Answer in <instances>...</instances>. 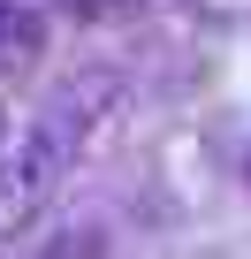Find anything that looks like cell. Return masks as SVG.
Wrapping results in <instances>:
<instances>
[{
    "label": "cell",
    "instance_id": "obj_3",
    "mask_svg": "<svg viewBox=\"0 0 251 259\" xmlns=\"http://www.w3.org/2000/svg\"><path fill=\"white\" fill-rule=\"evenodd\" d=\"M38 259H107V236H99V229H61Z\"/></svg>",
    "mask_w": 251,
    "mask_h": 259
},
{
    "label": "cell",
    "instance_id": "obj_1",
    "mask_svg": "<svg viewBox=\"0 0 251 259\" xmlns=\"http://www.w3.org/2000/svg\"><path fill=\"white\" fill-rule=\"evenodd\" d=\"M114 107V76H84V84H61L8 145H0V244H23L69 191L84 145L99 114Z\"/></svg>",
    "mask_w": 251,
    "mask_h": 259
},
{
    "label": "cell",
    "instance_id": "obj_4",
    "mask_svg": "<svg viewBox=\"0 0 251 259\" xmlns=\"http://www.w3.org/2000/svg\"><path fill=\"white\" fill-rule=\"evenodd\" d=\"M84 16H137V8H168V0H76Z\"/></svg>",
    "mask_w": 251,
    "mask_h": 259
},
{
    "label": "cell",
    "instance_id": "obj_2",
    "mask_svg": "<svg viewBox=\"0 0 251 259\" xmlns=\"http://www.w3.org/2000/svg\"><path fill=\"white\" fill-rule=\"evenodd\" d=\"M46 8H31V0H0V84H23L38 61H46Z\"/></svg>",
    "mask_w": 251,
    "mask_h": 259
}]
</instances>
